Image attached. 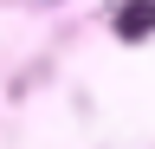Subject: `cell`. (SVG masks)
Segmentation results:
<instances>
[{"instance_id": "cell-1", "label": "cell", "mask_w": 155, "mask_h": 149, "mask_svg": "<svg viewBox=\"0 0 155 149\" xmlns=\"http://www.w3.org/2000/svg\"><path fill=\"white\" fill-rule=\"evenodd\" d=\"M116 32L123 39H149L155 32V0H123L116 7Z\"/></svg>"}]
</instances>
